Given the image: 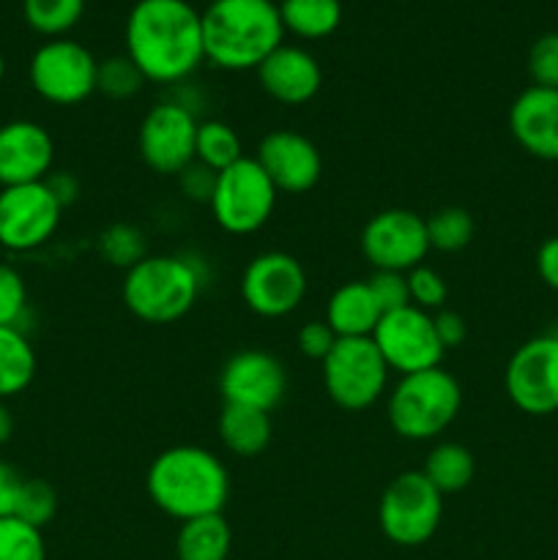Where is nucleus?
I'll list each match as a JSON object with an SVG mask.
<instances>
[{
	"label": "nucleus",
	"instance_id": "nucleus-34",
	"mask_svg": "<svg viewBox=\"0 0 558 560\" xmlns=\"http://www.w3.org/2000/svg\"><path fill=\"white\" fill-rule=\"evenodd\" d=\"M27 315V288L22 273L9 262H0V326L22 328Z\"/></svg>",
	"mask_w": 558,
	"mask_h": 560
},
{
	"label": "nucleus",
	"instance_id": "nucleus-29",
	"mask_svg": "<svg viewBox=\"0 0 558 560\" xmlns=\"http://www.w3.org/2000/svg\"><path fill=\"white\" fill-rule=\"evenodd\" d=\"M476 222L470 211L460 206L438 208L432 217H427V238H430V249L435 252H452L465 249L474 241Z\"/></svg>",
	"mask_w": 558,
	"mask_h": 560
},
{
	"label": "nucleus",
	"instance_id": "nucleus-40",
	"mask_svg": "<svg viewBox=\"0 0 558 560\" xmlns=\"http://www.w3.org/2000/svg\"><path fill=\"white\" fill-rule=\"evenodd\" d=\"M22 487H25V476L14 465L0 459V520L16 517V503H20Z\"/></svg>",
	"mask_w": 558,
	"mask_h": 560
},
{
	"label": "nucleus",
	"instance_id": "nucleus-11",
	"mask_svg": "<svg viewBox=\"0 0 558 560\" xmlns=\"http://www.w3.org/2000/svg\"><path fill=\"white\" fill-rule=\"evenodd\" d=\"M197 126L200 120L195 109L181 104L178 98L153 104L137 129V151L146 167L156 175L178 178L195 162Z\"/></svg>",
	"mask_w": 558,
	"mask_h": 560
},
{
	"label": "nucleus",
	"instance_id": "nucleus-20",
	"mask_svg": "<svg viewBox=\"0 0 558 560\" xmlns=\"http://www.w3.org/2000/svg\"><path fill=\"white\" fill-rule=\"evenodd\" d=\"M260 88L284 107H301L312 102L323 85V69L315 55L295 44H282L257 66Z\"/></svg>",
	"mask_w": 558,
	"mask_h": 560
},
{
	"label": "nucleus",
	"instance_id": "nucleus-43",
	"mask_svg": "<svg viewBox=\"0 0 558 560\" xmlns=\"http://www.w3.org/2000/svg\"><path fill=\"white\" fill-rule=\"evenodd\" d=\"M47 186L55 197H58L60 206H71V202L80 197V180L77 175L71 173H49L47 175Z\"/></svg>",
	"mask_w": 558,
	"mask_h": 560
},
{
	"label": "nucleus",
	"instance_id": "nucleus-21",
	"mask_svg": "<svg viewBox=\"0 0 558 560\" xmlns=\"http://www.w3.org/2000/svg\"><path fill=\"white\" fill-rule=\"evenodd\" d=\"M383 312L372 295L367 279H353L345 282L328 295L326 323L339 339H361L372 337V331L381 323Z\"/></svg>",
	"mask_w": 558,
	"mask_h": 560
},
{
	"label": "nucleus",
	"instance_id": "nucleus-41",
	"mask_svg": "<svg viewBox=\"0 0 558 560\" xmlns=\"http://www.w3.org/2000/svg\"><path fill=\"white\" fill-rule=\"evenodd\" d=\"M432 320H435V331H438V339H441L443 350L460 348V345L465 342V337H468V326H465L463 315H457V312L441 310L432 315Z\"/></svg>",
	"mask_w": 558,
	"mask_h": 560
},
{
	"label": "nucleus",
	"instance_id": "nucleus-18",
	"mask_svg": "<svg viewBox=\"0 0 558 560\" xmlns=\"http://www.w3.org/2000/svg\"><path fill=\"white\" fill-rule=\"evenodd\" d=\"M53 162L55 142L42 124L16 118L0 126V189L47 180Z\"/></svg>",
	"mask_w": 558,
	"mask_h": 560
},
{
	"label": "nucleus",
	"instance_id": "nucleus-38",
	"mask_svg": "<svg viewBox=\"0 0 558 560\" xmlns=\"http://www.w3.org/2000/svg\"><path fill=\"white\" fill-rule=\"evenodd\" d=\"M337 334L332 331L326 320H306L295 334V345L310 361H323L337 345Z\"/></svg>",
	"mask_w": 558,
	"mask_h": 560
},
{
	"label": "nucleus",
	"instance_id": "nucleus-44",
	"mask_svg": "<svg viewBox=\"0 0 558 560\" xmlns=\"http://www.w3.org/2000/svg\"><path fill=\"white\" fill-rule=\"evenodd\" d=\"M11 435H14V416H11L9 405L0 402V446H5Z\"/></svg>",
	"mask_w": 558,
	"mask_h": 560
},
{
	"label": "nucleus",
	"instance_id": "nucleus-25",
	"mask_svg": "<svg viewBox=\"0 0 558 560\" xmlns=\"http://www.w3.org/2000/svg\"><path fill=\"white\" fill-rule=\"evenodd\" d=\"M38 370L36 350L22 328L0 326V402L27 392Z\"/></svg>",
	"mask_w": 558,
	"mask_h": 560
},
{
	"label": "nucleus",
	"instance_id": "nucleus-22",
	"mask_svg": "<svg viewBox=\"0 0 558 560\" xmlns=\"http://www.w3.org/2000/svg\"><path fill=\"white\" fill-rule=\"evenodd\" d=\"M271 416L255 408L224 405L219 413V441L233 457H257L271 443Z\"/></svg>",
	"mask_w": 558,
	"mask_h": 560
},
{
	"label": "nucleus",
	"instance_id": "nucleus-17",
	"mask_svg": "<svg viewBox=\"0 0 558 560\" xmlns=\"http://www.w3.org/2000/svg\"><path fill=\"white\" fill-rule=\"evenodd\" d=\"M257 164L279 195H306L323 175V156L310 137L293 129H274L257 145Z\"/></svg>",
	"mask_w": 558,
	"mask_h": 560
},
{
	"label": "nucleus",
	"instance_id": "nucleus-1",
	"mask_svg": "<svg viewBox=\"0 0 558 560\" xmlns=\"http://www.w3.org/2000/svg\"><path fill=\"white\" fill-rule=\"evenodd\" d=\"M124 38L126 55L156 85L189 80L206 60L202 16L189 0H137Z\"/></svg>",
	"mask_w": 558,
	"mask_h": 560
},
{
	"label": "nucleus",
	"instance_id": "nucleus-24",
	"mask_svg": "<svg viewBox=\"0 0 558 560\" xmlns=\"http://www.w3.org/2000/svg\"><path fill=\"white\" fill-rule=\"evenodd\" d=\"M421 474L441 495H457L476 476V457L457 441H441L427 452Z\"/></svg>",
	"mask_w": 558,
	"mask_h": 560
},
{
	"label": "nucleus",
	"instance_id": "nucleus-16",
	"mask_svg": "<svg viewBox=\"0 0 558 560\" xmlns=\"http://www.w3.org/2000/svg\"><path fill=\"white\" fill-rule=\"evenodd\" d=\"M219 392H222L224 405L271 413L288 392V370L268 350H241L224 361L219 372Z\"/></svg>",
	"mask_w": 558,
	"mask_h": 560
},
{
	"label": "nucleus",
	"instance_id": "nucleus-15",
	"mask_svg": "<svg viewBox=\"0 0 558 560\" xmlns=\"http://www.w3.org/2000/svg\"><path fill=\"white\" fill-rule=\"evenodd\" d=\"M372 342L381 350L388 370L403 375L435 370L443 361V345L438 339L432 312L419 306H403L397 312H386L372 331Z\"/></svg>",
	"mask_w": 558,
	"mask_h": 560
},
{
	"label": "nucleus",
	"instance_id": "nucleus-45",
	"mask_svg": "<svg viewBox=\"0 0 558 560\" xmlns=\"http://www.w3.org/2000/svg\"><path fill=\"white\" fill-rule=\"evenodd\" d=\"M3 77H5V58L0 55V82H3Z\"/></svg>",
	"mask_w": 558,
	"mask_h": 560
},
{
	"label": "nucleus",
	"instance_id": "nucleus-32",
	"mask_svg": "<svg viewBox=\"0 0 558 560\" xmlns=\"http://www.w3.org/2000/svg\"><path fill=\"white\" fill-rule=\"evenodd\" d=\"M0 560H47L44 534L20 517L0 520Z\"/></svg>",
	"mask_w": 558,
	"mask_h": 560
},
{
	"label": "nucleus",
	"instance_id": "nucleus-12",
	"mask_svg": "<svg viewBox=\"0 0 558 560\" xmlns=\"http://www.w3.org/2000/svg\"><path fill=\"white\" fill-rule=\"evenodd\" d=\"M63 206L47 180L0 189V246L14 255L36 252L58 233Z\"/></svg>",
	"mask_w": 558,
	"mask_h": 560
},
{
	"label": "nucleus",
	"instance_id": "nucleus-6",
	"mask_svg": "<svg viewBox=\"0 0 558 560\" xmlns=\"http://www.w3.org/2000/svg\"><path fill=\"white\" fill-rule=\"evenodd\" d=\"M279 191L257 164L255 156H244L228 170L217 173L208 208L213 222L228 235H252L268 224L277 208Z\"/></svg>",
	"mask_w": 558,
	"mask_h": 560
},
{
	"label": "nucleus",
	"instance_id": "nucleus-7",
	"mask_svg": "<svg viewBox=\"0 0 558 560\" xmlns=\"http://www.w3.org/2000/svg\"><path fill=\"white\" fill-rule=\"evenodd\" d=\"M443 520V495L421 470L394 476L377 501V528L392 545L421 547L438 534Z\"/></svg>",
	"mask_w": 558,
	"mask_h": 560
},
{
	"label": "nucleus",
	"instance_id": "nucleus-19",
	"mask_svg": "<svg viewBox=\"0 0 558 560\" xmlns=\"http://www.w3.org/2000/svg\"><path fill=\"white\" fill-rule=\"evenodd\" d=\"M514 142L542 162H558V91L528 85L509 107Z\"/></svg>",
	"mask_w": 558,
	"mask_h": 560
},
{
	"label": "nucleus",
	"instance_id": "nucleus-2",
	"mask_svg": "<svg viewBox=\"0 0 558 560\" xmlns=\"http://www.w3.org/2000/svg\"><path fill=\"white\" fill-rule=\"evenodd\" d=\"M146 490L159 512L186 523L206 514H222L230 498V474L213 452L181 443L151 459Z\"/></svg>",
	"mask_w": 558,
	"mask_h": 560
},
{
	"label": "nucleus",
	"instance_id": "nucleus-13",
	"mask_svg": "<svg viewBox=\"0 0 558 560\" xmlns=\"http://www.w3.org/2000/svg\"><path fill=\"white\" fill-rule=\"evenodd\" d=\"M503 388L520 413H558V331L539 334L514 350Z\"/></svg>",
	"mask_w": 558,
	"mask_h": 560
},
{
	"label": "nucleus",
	"instance_id": "nucleus-9",
	"mask_svg": "<svg viewBox=\"0 0 558 560\" xmlns=\"http://www.w3.org/2000/svg\"><path fill=\"white\" fill-rule=\"evenodd\" d=\"M98 60L74 38H49L27 63L31 88L55 107H74L96 93Z\"/></svg>",
	"mask_w": 558,
	"mask_h": 560
},
{
	"label": "nucleus",
	"instance_id": "nucleus-4",
	"mask_svg": "<svg viewBox=\"0 0 558 560\" xmlns=\"http://www.w3.org/2000/svg\"><path fill=\"white\" fill-rule=\"evenodd\" d=\"M202 290V271L186 255H148L124 277V304L148 326H170L191 312Z\"/></svg>",
	"mask_w": 558,
	"mask_h": 560
},
{
	"label": "nucleus",
	"instance_id": "nucleus-23",
	"mask_svg": "<svg viewBox=\"0 0 558 560\" xmlns=\"http://www.w3.org/2000/svg\"><path fill=\"white\" fill-rule=\"evenodd\" d=\"M230 550H233V530L224 514L186 520L175 536L178 560H228Z\"/></svg>",
	"mask_w": 558,
	"mask_h": 560
},
{
	"label": "nucleus",
	"instance_id": "nucleus-30",
	"mask_svg": "<svg viewBox=\"0 0 558 560\" xmlns=\"http://www.w3.org/2000/svg\"><path fill=\"white\" fill-rule=\"evenodd\" d=\"M98 255L104 257V262L115 268H135L137 262H142L148 257V238L137 224L129 222H115L98 235L96 241Z\"/></svg>",
	"mask_w": 558,
	"mask_h": 560
},
{
	"label": "nucleus",
	"instance_id": "nucleus-5",
	"mask_svg": "<svg viewBox=\"0 0 558 560\" xmlns=\"http://www.w3.org/2000/svg\"><path fill=\"white\" fill-rule=\"evenodd\" d=\"M463 408V388L452 372L425 370L403 375L388 392L386 419L403 441L425 443L454 424Z\"/></svg>",
	"mask_w": 558,
	"mask_h": 560
},
{
	"label": "nucleus",
	"instance_id": "nucleus-27",
	"mask_svg": "<svg viewBox=\"0 0 558 560\" xmlns=\"http://www.w3.org/2000/svg\"><path fill=\"white\" fill-rule=\"evenodd\" d=\"M244 159V145H241L239 131L224 120H200L197 126V142H195V162L202 167L222 173L230 164Z\"/></svg>",
	"mask_w": 558,
	"mask_h": 560
},
{
	"label": "nucleus",
	"instance_id": "nucleus-3",
	"mask_svg": "<svg viewBox=\"0 0 558 560\" xmlns=\"http://www.w3.org/2000/svg\"><path fill=\"white\" fill-rule=\"evenodd\" d=\"M200 16L206 60L219 69H257L282 47L284 25L274 0H211Z\"/></svg>",
	"mask_w": 558,
	"mask_h": 560
},
{
	"label": "nucleus",
	"instance_id": "nucleus-33",
	"mask_svg": "<svg viewBox=\"0 0 558 560\" xmlns=\"http://www.w3.org/2000/svg\"><path fill=\"white\" fill-rule=\"evenodd\" d=\"M55 514H58V492H55V487L44 479H25L20 503H16V517L42 530L44 525L53 523Z\"/></svg>",
	"mask_w": 558,
	"mask_h": 560
},
{
	"label": "nucleus",
	"instance_id": "nucleus-8",
	"mask_svg": "<svg viewBox=\"0 0 558 560\" xmlns=\"http://www.w3.org/2000/svg\"><path fill=\"white\" fill-rule=\"evenodd\" d=\"M323 386L337 408L359 413L372 408L388 388V364L372 337L337 339L332 353L321 361Z\"/></svg>",
	"mask_w": 558,
	"mask_h": 560
},
{
	"label": "nucleus",
	"instance_id": "nucleus-10",
	"mask_svg": "<svg viewBox=\"0 0 558 560\" xmlns=\"http://www.w3.org/2000/svg\"><path fill=\"white\" fill-rule=\"evenodd\" d=\"M310 279L299 257L288 252H260L241 273V299L246 310L266 320L288 317L304 304Z\"/></svg>",
	"mask_w": 558,
	"mask_h": 560
},
{
	"label": "nucleus",
	"instance_id": "nucleus-35",
	"mask_svg": "<svg viewBox=\"0 0 558 560\" xmlns=\"http://www.w3.org/2000/svg\"><path fill=\"white\" fill-rule=\"evenodd\" d=\"M408 293L410 304L425 312H441L449 299V284L435 268L419 266L408 271Z\"/></svg>",
	"mask_w": 558,
	"mask_h": 560
},
{
	"label": "nucleus",
	"instance_id": "nucleus-36",
	"mask_svg": "<svg viewBox=\"0 0 558 560\" xmlns=\"http://www.w3.org/2000/svg\"><path fill=\"white\" fill-rule=\"evenodd\" d=\"M528 74L534 85L558 91V31L536 38L528 49Z\"/></svg>",
	"mask_w": 558,
	"mask_h": 560
},
{
	"label": "nucleus",
	"instance_id": "nucleus-26",
	"mask_svg": "<svg viewBox=\"0 0 558 560\" xmlns=\"http://www.w3.org/2000/svg\"><path fill=\"white\" fill-rule=\"evenodd\" d=\"M284 31L299 38H326L342 22V3L339 0H282L279 3Z\"/></svg>",
	"mask_w": 558,
	"mask_h": 560
},
{
	"label": "nucleus",
	"instance_id": "nucleus-31",
	"mask_svg": "<svg viewBox=\"0 0 558 560\" xmlns=\"http://www.w3.org/2000/svg\"><path fill=\"white\" fill-rule=\"evenodd\" d=\"M146 77L137 69L135 60L129 55H113L107 60H98L96 71V91L104 93L107 98H115V102H124V98L137 96L146 85Z\"/></svg>",
	"mask_w": 558,
	"mask_h": 560
},
{
	"label": "nucleus",
	"instance_id": "nucleus-28",
	"mask_svg": "<svg viewBox=\"0 0 558 560\" xmlns=\"http://www.w3.org/2000/svg\"><path fill=\"white\" fill-rule=\"evenodd\" d=\"M25 22L47 38H63L85 14V0H22Z\"/></svg>",
	"mask_w": 558,
	"mask_h": 560
},
{
	"label": "nucleus",
	"instance_id": "nucleus-42",
	"mask_svg": "<svg viewBox=\"0 0 558 560\" xmlns=\"http://www.w3.org/2000/svg\"><path fill=\"white\" fill-rule=\"evenodd\" d=\"M536 273L547 288L558 293V235L542 241L539 252H536Z\"/></svg>",
	"mask_w": 558,
	"mask_h": 560
},
{
	"label": "nucleus",
	"instance_id": "nucleus-37",
	"mask_svg": "<svg viewBox=\"0 0 558 560\" xmlns=\"http://www.w3.org/2000/svg\"><path fill=\"white\" fill-rule=\"evenodd\" d=\"M370 282L372 295H375L381 312H397L403 306H410V293H408V273L399 271H372Z\"/></svg>",
	"mask_w": 558,
	"mask_h": 560
},
{
	"label": "nucleus",
	"instance_id": "nucleus-39",
	"mask_svg": "<svg viewBox=\"0 0 558 560\" xmlns=\"http://www.w3.org/2000/svg\"><path fill=\"white\" fill-rule=\"evenodd\" d=\"M213 184H217V173L208 167H202L200 162H191L184 173L178 175V186L181 195L191 202H211L213 195Z\"/></svg>",
	"mask_w": 558,
	"mask_h": 560
},
{
	"label": "nucleus",
	"instance_id": "nucleus-14",
	"mask_svg": "<svg viewBox=\"0 0 558 560\" xmlns=\"http://www.w3.org/2000/svg\"><path fill=\"white\" fill-rule=\"evenodd\" d=\"M361 255L375 271L408 273L430 255L427 219L408 208L377 211L361 230Z\"/></svg>",
	"mask_w": 558,
	"mask_h": 560
}]
</instances>
